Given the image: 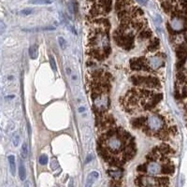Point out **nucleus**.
<instances>
[{"label":"nucleus","instance_id":"nucleus-1","mask_svg":"<svg viewBox=\"0 0 187 187\" xmlns=\"http://www.w3.org/2000/svg\"><path fill=\"white\" fill-rule=\"evenodd\" d=\"M146 125L144 126V130L148 129L149 134L154 136H159L160 133L167 130L166 123L164 118L158 114H153L146 117Z\"/></svg>","mask_w":187,"mask_h":187},{"label":"nucleus","instance_id":"nucleus-2","mask_svg":"<svg viewBox=\"0 0 187 187\" xmlns=\"http://www.w3.org/2000/svg\"><path fill=\"white\" fill-rule=\"evenodd\" d=\"M137 183L140 187H166L168 183V179L165 177L139 176L137 179Z\"/></svg>","mask_w":187,"mask_h":187},{"label":"nucleus","instance_id":"nucleus-3","mask_svg":"<svg viewBox=\"0 0 187 187\" xmlns=\"http://www.w3.org/2000/svg\"><path fill=\"white\" fill-rule=\"evenodd\" d=\"M131 81L136 86H141L143 88L159 89L161 87L160 81L157 78L152 76H133Z\"/></svg>","mask_w":187,"mask_h":187},{"label":"nucleus","instance_id":"nucleus-4","mask_svg":"<svg viewBox=\"0 0 187 187\" xmlns=\"http://www.w3.org/2000/svg\"><path fill=\"white\" fill-rule=\"evenodd\" d=\"M147 63L152 70L159 69L165 66L164 57H163V55H160V54H155V55H153V56L147 58Z\"/></svg>","mask_w":187,"mask_h":187},{"label":"nucleus","instance_id":"nucleus-5","mask_svg":"<svg viewBox=\"0 0 187 187\" xmlns=\"http://www.w3.org/2000/svg\"><path fill=\"white\" fill-rule=\"evenodd\" d=\"M146 173H149L150 175H158L162 173L163 165L157 161H150L148 164H146Z\"/></svg>","mask_w":187,"mask_h":187},{"label":"nucleus","instance_id":"nucleus-6","mask_svg":"<svg viewBox=\"0 0 187 187\" xmlns=\"http://www.w3.org/2000/svg\"><path fill=\"white\" fill-rule=\"evenodd\" d=\"M177 54H178V58H179V61L180 63V65L182 66L186 60V57H187V50H186V47L181 45L180 47H179L178 50H177Z\"/></svg>","mask_w":187,"mask_h":187},{"label":"nucleus","instance_id":"nucleus-7","mask_svg":"<svg viewBox=\"0 0 187 187\" xmlns=\"http://www.w3.org/2000/svg\"><path fill=\"white\" fill-rule=\"evenodd\" d=\"M98 177H99V173H98V171H92V172L88 175V177H87V179H86L85 187H92L93 184H94V182H95L96 180L98 179Z\"/></svg>","mask_w":187,"mask_h":187},{"label":"nucleus","instance_id":"nucleus-8","mask_svg":"<svg viewBox=\"0 0 187 187\" xmlns=\"http://www.w3.org/2000/svg\"><path fill=\"white\" fill-rule=\"evenodd\" d=\"M8 160H9V164H10V170L12 176H15L16 173V163H15V156L11 154L8 156Z\"/></svg>","mask_w":187,"mask_h":187},{"label":"nucleus","instance_id":"nucleus-9","mask_svg":"<svg viewBox=\"0 0 187 187\" xmlns=\"http://www.w3.org/2000/svg\"><path fill=\"white\" fill-rule=\"evenodd\" d=\"M158 46H159V40L158 38H153L150 42V45L148 46V51L150 53H154L157 51L158 49Z\"/></svg>","mask_w":187,"mask_h":187},{"label":"nucleus","instance_id":"nucleus-10","mask_svg":"<svg viewBox=\"0 0 187 187\" xmlns=\"http://www.w3.org/2000/svg\"><path fill=\"white\" fill-rule=\"evenodd\" d=\"M152 35H153L152 30L149 29V28H145L142 31L139 32V37L142 38V39H150Z\"/></svg>","mask_w":187,"mask_h":187},{"label":"nucleus","instance_id":"nucleus-11","mask_svg":"<svg viewBox=\"0 0 187 187\" xmlns=\"http://www.w3.org/2000/svg\"><path fill=\"white\" fill-rule=\"evenodd\" d=\"M19 176L22 180H24L26 178V170H25L24 165L22 163V161H20V164H19Z\"/></svg>","mask_w":187,"mask_h":187},{"label":"nucleus","instance_id":"nucleus-12","mask_svg":"<svg viewBox=\"0 0 187 187\" xmlns=\"http://www.w3.org/2000/svg\"><path fill=\"white\" fill-rule=\"evenodd\" d=\"M28 3L34 5H49L52 4V0H29Z\"/></svg>","mask_w":187,"mask_h":187},{"label":"nucleus","instance_id":"nucleus-13","mask_svg":"<svg viewBox=\"0 0 187 187\" xmlns=\"http://www.w3.org/2000/svg\"><path fill=\"white\" fill-rule=\"evenodd\" d=\"M29 56L31 59L35 60L37 57V48L36 45H32L30 48H29Z\"/></svg>","mask_w":187,"mask_h":187},{"label":"nucleus","instance_id":"nucleus-14","mask_svg":"<svg viewBox=\"0 0 187 187\" xmlns=\"http://www.w3.org/2000/svg\"><path fill=\"white\" fill-rule=\"evenodd\" d=\"M21 155L24 159H25L28 155V147L26 143H24L22 146V152H21Z\"/></svg>","mask_w":187,"mask_h":187},{"label":"nucleus","instance_id":"nucleus-15","mask_svg":"<svg viewBox=\"0 0 187 187\" xmlns=\"http://www.w3.org/2000/svg\"><path fill=\"white\" fill-rule=\"evenodd\" d=\"M38 162H39V164H40V165L45 166L47 163H48V156H47L46 154H42V155L39 157Z\"/></svg>","mask_w":187,"mask_h":187},{"label":"nucleus","instance_id":"nucleus-16","mask_svg":"<svg viewBox=\"0 0 187 187\" xmlns=\"http://www.w3.org/2000/svg\"><path fill=\"white\" fill-rule=\"evenodd\" d=\"M50 63H51V67H52L53 70L54 72H56L57 67H56V63H55V59H54V55H50Z\"/></svg>","mask_w":187,"mask_h":187},{"label":"nucleus","instance_id":"nucleus-17","mask_svg":"<svg viewBox=\"0 0 187 187\" xmlns=\"http://www.w3.org/2000/svg\"><path fill=\"white\" fill-rule=\"evenodd\" d=\"M109 174H110L111 177L117 178V179L121 177V172H120L119 170H113V169L111 170H111H109Z\"/></svg>","mask_w":187,"mask_h":187},{"label":"nucleus","instance_id":"nucleus-18","mask_svg":"<svg viewBox=\"0 0 187 187\" xmlns=\"http://www.w3.org/2000/svg\"><path fill=\"white\" fill-rule=\"evenodd\" d=\"M58 42H59V45H60L61 48H62L63 50H65L66 47H67V41H66V39H65L63 37H60L58 38Z\"/></svg>","mask_w":187,"mask_h":187},{"label":"nucleus","instance_id":"nucleus-19","mask_svg":"<svg viewBox=\"0 0 187 187\" xmlns=\"http://www.w3.org/2000/svg\"><path fill=\"white\" fill-rule=\"evenodd\" d=\"M32 11H33L32 9H24V10L20 11V14H22L24 16H27V15H30L32 13Z\"/></svg>","mask_w":187,"mask_h":187},{"label":"nucleus","instance_id":"nucleus-20","mask_svg":"<svg viewBox=\"0 0 187 187\" xmlns=\"http://www.w3.org/2000/svg\"><path fill=\"white\" fill-rule=\"evenodd\" d=\"M58 167H59L58 161L55 158L52 159V162H51V167H52V169H56Z\"/></svg>","mask_w":187,"mask_h":187},{"label":"nucleus","instance_id":"nucleus-21","mask_svg":"<svg viewBox=\"0 0 187 187\" xmlns=\"http://www.w3.org/2000/svg\"><path fill=\"white\" fill-rule=\"evenodd\" d=\"M12 141H13V145H14L15 147L19 145L20 138H19V136H18L17 134H16V135H14V137H13V139H12Z\"/></svg>","mask_w":187,"mask_h":187},{"label":"nucleus","instance_id":"nucleus-22","mask_svg":"<svg viewBox=\"0 0 187 187\" xmlns=\"http://www.w3.org/2000/svg\"><path fill=\"white\" fill-rule=\"evenodd\" d=\"M137 1L138 3H140L141 5L145 6V5L147 4V2H148V0H137Z\"/></svg>","mask_w":187,"mask_h":187},{"label":"nucleus","instance_id":"nucleus-23","mask_svg":"<svg viewBox=\"0 0 187 187\" xmlns=\"http://www.w3.org/2000/svg\"><path fill=\"white\" fill-rule=\"evenodd\" d=\"M68 187H74V185H73V180H70V182H69V184H68Z\"/></svg>","mask_w":187,"mask_h":187},{"label":"nucleus","instance_id":"nucleus-24","mask_svg":"<svg viewBox=\"0 0 187 187\" xmlns=\"http://www.w3.org/2000/svg\"><path fill=\"white\" fill-rule=\"evenodd\" d=\"M91 160H92V155H91V156H88V157H87L86 163H88V162H89V161H91Z\"/></svg>","mask_w":187,"mask_h":187},{"label":"nucleus","instance_id":"nucleus-25","mask_svg":"<svg viewBox=\"0 0 187 187\" xmlns=\"http://www.w3.org/2000/svg\"><path fill=\"white\" fill-rule=\"evenodd\" d=\"M84 111V108H82V109L80 108V109H79V111H80V112H81V111Z\"/></svg>","mask_w":187,"mask_h":187}]
</instances>
